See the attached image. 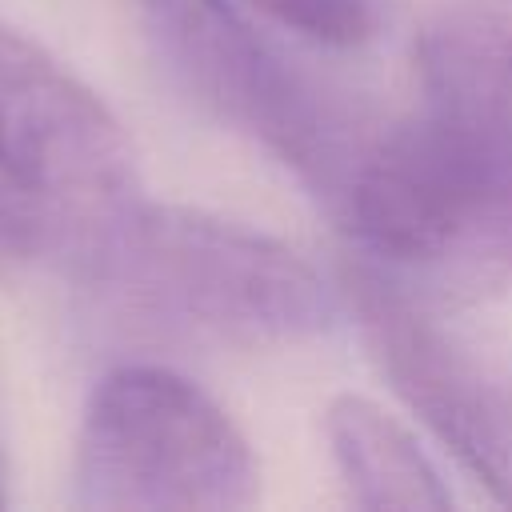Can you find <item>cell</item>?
Listing matches in <instances>:
<instances>
[{
    "instance_id": "3",
    "label": "cell",
    "mask_w": 512,
    "mask_h": 512,
    "mask_svg": "<svg viewBox=\"0 0 512 512\" xmlns=\"http://www.w3.org/2000/svg\"><path fill=\"white\" fill-rule=\"evenodd\" d=\"M136 324L224 344H292L336 320V296L288 244L196 208L140 204L84 276Z\"/></svg>"
},
{
    "instance_id": "6",
    "label": "cell",
    "mask_w": 512,
    "mask_h": 512,
    "mask_svg": "<svg viewBox=\"0 0 512 512\" xmlns=\"http://www.w3.org/2000/svg\"><path fill=\"white\" fill-rule=\"evenodd\" d=\"M164 40L168 56L232 120L272 144L312 188L336 168L348 132L316 104V92L292 76L228 0H136Z\"/></svg>"
},
{
    "instance_id": "8",
    "label": "cell",
    "mask_w": 512,
    "mask_h": 512,
    "mask_svg": "<svg viewBox=\"0 0 512 512\" xmlns=\"http://www.w3.org/2000/svg\"><path fill=\"white\" fill-rule=\"evenodd\" d=\"M252 4L320 44H356L376 28V0H252Z\"/></svg>"
},
{
    "instance_id": "5",
    "label": "cell",
    "mask_w": 512,
    "mask_h": 512,
    "mask_svg": "<svg viewBox=\"0 0 512 512\" xmlns=\"http://www.w3.org/2000/svg\"><path fill=\"white\" fill-rule=\"evenodd\" d=\"M348 296L368 348L396 396L448 444V452L512 508V392L456 348L384 272L352 268Z\"/></svg>"
},
{
    "instance_id": "4",
    "label": "cell",
    "mask_w": 512,
    "mask_h": 512,
    "mask_svg": "<svg viewBox=\"0 0 512 512\" xmlns=\"http://www.w3.org/2000/svg\"><path fill=\"white\" fill-rule=\"evenodd\" d=\"M72 496L92 512H236L256 500V460L200 384L120 364L88 396Z\"/></svg>"
},
{
    "instance_id": "1",
    "label": "cell",
    "mask_w": 512,
    "mask_h": 512,
    "mask_svg": "<svg viewBox=\"0 0 512 512\" xmlns=\"http://www.w3.org/2000/svg\"><path fill=\"white\" fill-rule=\"evenodd\" d=\"M416 108L368 136L332 200L380 260L512 276V24L456 8L416 40Z\"/></svg>"
},
{
    "instance_id": "7",
    "label": "cell",
    "mask_w": 512,
    "mask_h": 512,
    "mask_svg": "<svg viewBox=\"0 0 512 512\" xmlns=\"http://www.w3.org/2000/svg\"><path fill=\"white\" fill-rule=\"evenodd\" d=\"M332 460L360 508L372 512H444L452 504L436 464L416 436L364 396H336L324 412Z\"/></svg>"
},
{
    "instance_id": "2",
    "label": "cell",
    "mask_w": 512,
    "mask_h": 512,
    "mask_svg": "<svg viewBox=\"0 0 512 512\" xmlns=\"http://www.w3.org/2000/svg\"><path fill=\"white\" fill-rule=\"evenodd\" d=\"M140 204L120 120L56 56L0 24V256L84 280Z\"/></svg>"
},
{
    "instance_id": "9",
    "label": "cell",
    "mask_w": 512,
    "mask_h": 512,
    "mask_svg": "<svg viewBox=\"0 0 512 512\" xmlns=\"http://www.w3.org/2000/svg\"><path fill=\"white\" fill-rule=\"evenodd\" d=\"M0 508H4V492H0Z\"/></svg>"
}]
</instances>
